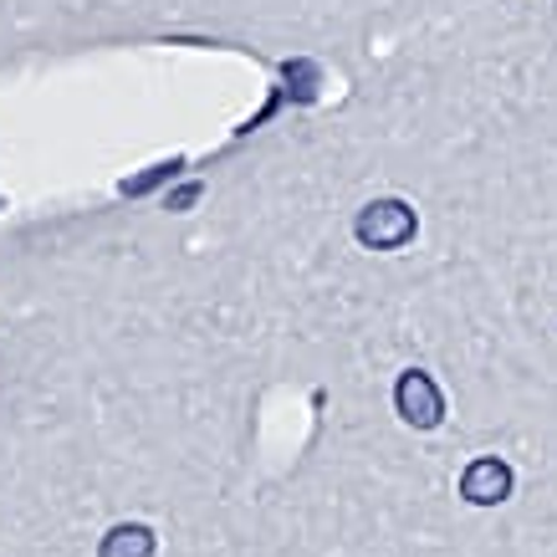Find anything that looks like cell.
<instances>
[{"label": "cell", "mask_w": 557, "mask_h": 557, "mask_svg": "<svg viewBox=\"0 0 557 557\" xmlns=\"http://www.w3.org/2000/svg\"><path fill=\"white\" fill-rule=\"evenodd\" d=\"M511 486H517V475H511L507 460H496V456H481L460 471V496L471 507H502L511 496Z\"/></svg>", "instance_id": "cell-3"}, {"label": "cell", "mask_w": 557, "mask_h": 557, "mask_svg": "<svg viewBox=\"0 0 557 557\" xmlns=\"http://www.w3.org/2000/svg\"><path fill=\"white\" fill-rule=\"evenodd\" d=\"M414 231H420L414 205L394 200V195L369 200L363 210H358V220H354L358 246H369V251H399V246H409V240H414Z\"/></svg>", "instance_id": "cell-1"}, {"label": "cell", "mask_w": 557, "mask_h": 557, "mask_svg": "<svg viewBox=\"0 0 557 557\" xmlns=\"http://www.w3.org/2000/svg\"><path fill=\"white\" fill-rule=\"evenodd\" d=\"M394 409H399V420L414 424V430H435V424L445 420V394H440V384L424 369H405L399 384H394Z\"/></svg>", "instance_id": "cell-2"}, {"label": "cell", "mask_w": 557, "mask_h": 557, "mask_svg": "<svg viewBox=\"0 0 557 557\" xmlns=\"http://www.w3.org/2000/svg\"><path fill=\"white\" fill-rule=\"evenodd\" d=\"M195 200H200V185H185V189H174L170 195V210H189Z\"/></svg>", "instance_id": "cell-5"}, {"label": "cell", "mask_w": 557, "mask_h": 557, "mask_svg": "<svg viewBox=\"0 0 557 557\" xmlns=\"http://www.w3.org/2000/svg\"><path fill=\"white\" fill-rule=\"evenodd\" d=\"M98 557H153V532L144 522H119L102 537Z\"/></svg>", "instance_id": "cell-4"}]
</instances>
